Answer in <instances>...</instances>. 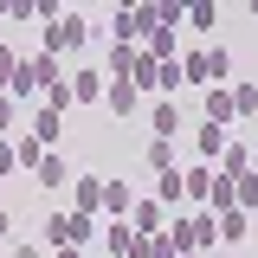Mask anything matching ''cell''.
<instances>
[{"label": "cell", "instance_id": "12", "mask_svg": "<svg viewBox=\"0 0 258 258\" xmlns=\"http://www.w3.org/2000/svg\"><path fill=\"white\" fill-rule=\"evenodd\" d=\"M103 84H110L103 71H71V97H78V110H84V103H103Z\"/></svg>", "mask_w": 258, "mask_h": 258}, {"label": "cell", "instance_id": "21", "mask_svg": "<svg viewBox=\"0 0 258 258\" xmlns=\"http://www.w3.org/2000/svg\"><path fill=\"white\" fill-rule=\"evenodd\" d=\"M71 103H78V97H71V78H58V84H52V91L39 97V110H52V116H64V110H71Z\"/></svg>", "mask_w": 258, "mask_h": 258}, {"label": "cell", "instance_id": "13", "mask_svg": "<svg viewBox=\"0 0 258 258\" xmlns=\"http://www.w3.org/2000/svg\"><path fill=\"white\" fill-rule=\"evenodd\" d=\"M213 220H220V245L239 252V245H245V232H252V213H239V207H232V213H213Z\"/></svg>", "mask_w": 258, "mask_h": 258}, {"label": "cell", "instance_id": "32", "mask_svg": "<svg viewBox=\"0 0 258 258\" xmlns=\"http://www.w3.org/2000/svg\"><path fill=\"white\" fill-rule=\"evenodd\" d=\"M0 200H7V174H0Z\"/></svg>", "mask_w": 258, "mask_h": 258}, {"label": "cell", "instance_id": "19", "mask_svg": "<svg viewBox=\"0 0 258 258\" xmlns=\"http://www.w3.org/2000/svg\"><path fill=\"white\" fill-rule=\"evenodd\" d=\"M226 91H232V116H252V110H258V84H252V78H232Z\"/></svg>", "mask_w": 258, "mask_h": 258}, {"label": "cell", "instance_id": "16", "mask_svg": "<svg viewBox=\"0 0 258 258\" xmlns=\"http://www.w3.org/2000/svg\"><path fill=\"white\" fill-rule=\"evenodd\" d=\"M200 110H207V116H200V123H232V91H226V84H213V91H207V103H200Z\"/></svg>", "mask_w": 258, "mask_h": 258}, {"label": "cell", "instance_id": "4", "mask_svg": "<svg viewBox=\"0 0 258 258\" xmlns=\"http://www.w3.org/2000/svg\"><path fill=\"white\" fill-rule=\"evenodd\" d=\"M103 110H110V116H136V110H142V91H136V84H129V78H110V84H103Z\"/></svg>", "mask_w": 258, "mask_h": 258}, {"label": "cell", "instance_id": "18", "mask_svg": "<svg viewBox=\"0 0 258 258\" xmlns=\"http://www.w3.org/2000/svg\"><path fill=\"white\" fill-rule=\"evenodd\" d=\"M71 187H78V213H103V181L97 174H78Z\"/></svg>", "mask_w": 258, "mask_h": 258}, {"label": "cell", "instance_id": "23", "mask_svg": "<svg viewBox=\"0 0 258 258\" xmlns=\"http://www.w3.org/2000/svg\"><path fill=\"white\" fill-rule=\"evenodd\" d=\"M45 155H52V149H39L32 136H20V142H13V161H20L26 174H32V168H39V161H45Z\"/></svg>", "mask_w": 258, "mask_h": 258}, {"label": "cell", "instance_id": "31", "mask_svg": "<svg viewBox=\"0 0 258 258\" xmlns=\"http://www.w3.org/2000/svg\"><path fill=\"white\" fill-rule=\"evenodd\" d=\"M252 181H258V149H252Z\"/></svg>", "mask_w": 258, "mask_h": 258}, {"label": "cell", "instance_id": "7", "mask_svg": "<svg viewBox=\"0 0 258 258\" xmlns=\"http://www.w3.org/2000/svg\"><path fill=\"white\" fill-rule=\"evenodd\" d=\"M213 174H226V181H245V174H252V149L232 136V142H226V155L213 161Z\"/></svg>", "mask_w": 258, "mask_h": 258}, {"label": "cell", "instance_id": "22", "mask_svg": "<svg viewBox=\"0 0 258 258\" xmlns=\"http://www.w3.org/2000/svg\"><path fill=\"white\" fill-rule=\"evenodd\" d=\"M213 26H220V7H213V0L187 7V32H213Z\"/></svg>", "mask_w": 258, "mask_h": 258}, {"label": "cell", "instance_id": "5", "mask_svg": "<svg viewBox=\"0 0 258 258\" xmlns=\"http://www.w3.org/2000/svg\"><path fill=\"white\" fill-rule=\"evenodd\" d=\"M129 226H136L142 239H155V232H168V207H161V200H136V207H129Z\"/></svg>", "mask_w": 258, "mask_h": 258}, {"label": "cell", "instance_id": "30", "mask_svg": "<svg viewBox=\"0 0 258 258\" xmlns=\"http://www.w3.org/2000/svg\"><path fill=\"white\" fill-rule=\"evenodd\" d=\"M58 258H84V252H78V245H64V252H58Z\"/></svg>", "mask_w": 258, "mask_h": 258}, {"label": "cell", "instance_id": "3", "mask_svg": "<svg viewBox=\"0 0 258 258\" xmlns=\"http://www.w3.org/2000/svg\"><path fill=\"white\" fill-rule=\"evenodd\" d=\"M84 39H91V20L71 7L58 26H45V52H52V58H64V52H84Z\"/></svg>", "mask_w": 258, "mask_h": 258}, {"label": "cell", "instance_id": "11", "mask_svg": "<svg viewBox=\"0 0 258 258\" xmlns=\"http://www.w3.org/2000/svg\"><path fill=\"white\" fill-rule=\"evenodd\" d=\"M129 84H136V91H161V64L149 58L142 45H136V58H129Z\"/></svg>", "mask_w": 258, "mask_h": 258}, {"label": "cell", "instance_id": "2", "mask_svg": "<svg viewBox=\"0 0 258 258\" xmlns=\"http://www.w3.org/2000/svg\"><path fill=\"white\" fill-rule=\"evenodd\" d=\"M39 239H45L52 252H64V245H78V252H84V245L97 239V220H91V213H52Z\"/></svg>", "mask_w": 258, "mask_h": 258}, {"label": "cell", "instance_id": "34", "mask_svg": "<svg viewBox=\"0 0 258 258\" xmlns=\"http://www.w3.org/2000/svg\"><path fill=\"white\" fill-rule=\"evenodd\" d=\"M181 258H200V252H181Z\"/></svg>", "mask_w": 258, "mask_h": 258}, {"label": "cell", "instance_id": "24", "mask_svg": "<svg viewBox=\"0 0 258 258\" xmlns=\"http://www.w3.org/2000/svg\"><path fill=\"white\" fill-rule=\"evenodd\" d=\"M20 52H13V45H0V91H13V78H20Z\"/></svg>", "mask_w": 258, "mask_h": 258}, {"label": "cell", "instance_id": "6", "mask_svg": "<svg viewBox=\"0 0 258 258\" xmlns=\"http://www.w3.org/2000/svg\"><path fill=\"white\" fill-rule=\"evenodd\" d=\"M26 136L39 142V149H58V136H64V116H52V110H39V103H32V116H26Z\"/></svg>", "mask_w": 258, "mask_h": 258}, {"label": "cell", "instance_id": "14", "mask_svg": "<svg viewBox=\"0 0 258 258\" xmlns=\"http://www.w3.org/2000/svg\"><path fill=\"white\" fill-rule=\"evenodd\" d=\"M181 181H187V200H194V207H207V194H213V168L194 161V168H181Z\"/></svg>", "mask_w": 258, "mask_h": 258}, {"label": "cell", "instance_id": "20", "mask_svg": "<svg viewBox=\"0 0 258 258\" xmlns=\"http://www.w3.org/2000/svg\"><path fill=\"white\" fill-rule=\"evenodd\" d=\"M207 78L213 84H232V52L226 45H207Z\"/></svg>", "mask_w": 258, "mask_h": 258}, {"label": "cell", "instance_id": "27", "mask_svg": "<svg viewBox=\"0 0 258 258\" xmlns=\"http://www.w3.org/2000/svg\"><path fill=\"white\" fill-rule=\"evenodd\" d=\"M161 26H168V32H187V7H174V0H161Z\"/></svg>", "mask_w": 258, "mask_h": 258}, {"label": "cell", "instance_id": "1", "mask_svg": "<svg viewBox=\"0 0 258 258\" xmlns=\"http://www.w3.org/2000/svg\"><path fill=\"white\" fill-rule=\"evenodd\" d=\"M168 239H174L181 252H213V245H220V220H213L207 207H194L181 220H168Z\"/></svg>", "mask_w": 258, "mask_h": 258}, {"label": "cell", "instance_id": "15", "mask_svg": "<svg viewBox=\"0 0 258 258\" xmlns=\"http://www.w3.org/2000/svg\"><path fill=\"white\" fill-rule=\"evenodd\" d=\"M129 207H136L129 181H103V213H110V220H129Z\"/></svg>", "mask_w": 258, "mask_h": 258}, {"label": "cell", "instance_id": "33", "mask_svg": "<svg viewBox=\"0 0 258 258\" xmlns=\"http://www.w3.org/2000/svg\"><path fill=\"white\" fill-rule=\"evenodd\" d=\"M0 26H7V7H0Z\"/></svg>", "mask_w": 258, "mask_h": 258}, {"label": "cell", "instance_id": "8", "mask_svg": "<svg viewBox=\"0 0 258 258\" xmlns=\"http://www.w3.org/2000/svg\"><path fill=\"white\" fill-rule=\"evenodd\" d=\"M149 129H155V142H174V136H181V103L161 97L155 110H149Z\"/></svg>", "mask_w": 258, "mask_h": 258}, {"label": "cell", "instance_id": "28", "mask_svg": "<svg viewBox=\"0 0 258 258\" xmlns=\"http://www.w3.org/2000/svg\"><path fill=\"white\" fill-rule=\"evenodd\" d=\"M13 258H45V252H39V245H20V252H13Z\"/></svg>", "mask_w": 258, "mask_h": 258}, {"label": "cell", "instance_id": "9", "mask_svg": "<svg viewBox=\"0 0 258 258\" xmlns=\"http://www.w3.org/2000/svg\"><path fill=\"white\" fill-rule=\"evenodd\" d=\"M226 142H232V136H226L220 123H200V129H194V149H200V161H207V168L226 155Z\"/></svg>", "mask_w": 258, "mask_h": 258}, {"label": "cell", "instance_id": "17", "mask_svg": "<svg viewBox=\"0 0 258 258\" xmlns=\"http://www.w3.org/2000/svg\"><path fill=\"white\" fill-rule=\"evenodd\" d=\"M155 200H161V207H181V200H187V181H181V168L155 174Z\"/></svg>", "mask_w": 258, "mask_h": 258}, {"label": "cell", "instance_id": "26", "mask_svg": "<svg viewBox=\"0 0 258 258\" xmlns=\"http://www.w3.org/2000/svg\"><path fill=\"white\" fill-rule=\"evenodd\" d=\"M149 168L168 174V168H174V142H149Z\"/></svg>", "mask_w": 258, "mask_h": 258}, {"label": "cell", "instance_id": "10", "mask_svg": "<svg viewBox=\"0 0 258 258\" xmlns=\"http://www.w3.org/2000/svg\"><path fill=\"white\" fill-rule=\"evenodd\" d=\"M32 181H39V187H71V161H64L58 149H52V155L32 168Z\"/></svg>", "mask_w": 258, "mask_h": 258}, {"label": "cell", "instance_id": "29", "mask_svg": "<svg viewBox=\"0 0 258 258\" xmlns=\"http://www.w3.org/2000/svg\"><path fill=\"white\" fill-rule=\"evenodd\" d=\"M0 239H13V220H7V213H0Z\"/></svg>", "mask_w": 258, "mask_h": 258}, {"label": "cell", "instance_id": "25", "mask_svg": "<svg viewBox=\"0 0 258 258\" xmlns=\"http://www.w3.org/2000/svg\"><path fill=\"white\" fill-rule=\"evenodd\" d=\"M7 129H20V97L13 91H0V136H7Z\"/></svg>", "mask_w": 258, "mask_h": 258}]
</instances>
